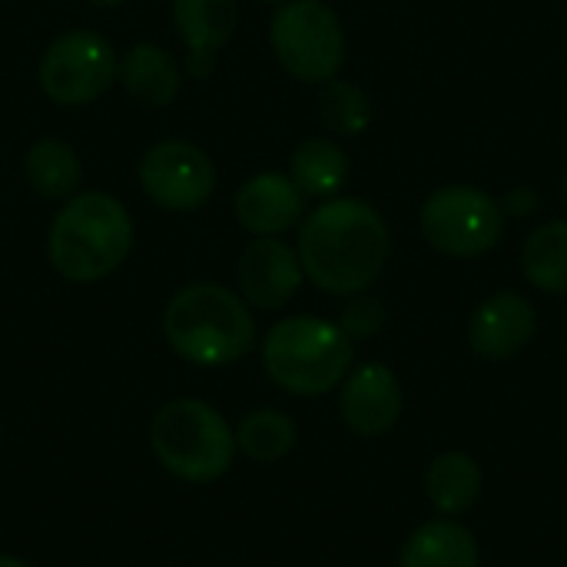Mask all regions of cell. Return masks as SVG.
<instances>
[{
  "label": "cell",
  "instance_id": "6da1fadb",
  "mask_svg": "<svg viewBox=\"0 0 567 567\" xmlns=\"http://www.w3.org/2000/svg\"><path fill=\"white\" fill-rule=\"evenodd\" d=\"M299 262L322 292L359 296L375 286L389 262V226L365 199H329L302 223Z\"/></svg>",
  "mask_w": 567,
  "mask_h": 567
},
{
  "label": "cell",
  "instance_id": "7a4b0ae2",
  "mask_svg": "<svg viewBox=\"0 0 567 567\" xmlns=\"http://www.w3.org/2000/svg\"><path fill=\"white\" fill-rule=\"evenodd\" d=\"M163 336L179 359L216 369L252 352L256 319L239 292L219 282H193L166 302Z\"/></svg>",
  "mask_w": 567,
  "mask_h": 567
},
{
  "label": "cell",
  "instance_id": "3957f363",
  "mask_svg": "<svg viewBox=\"0 0 567 567\" xmlns=\"http://www.w3.org/2000/svg\"><path fill=\"white\" fill-rule=\"evenodd\" d=\"M133 252V219L110 193H80L56 213L47 256L70 282H96L116 272Z\"/></svg>",
  "mask_w": 567,
  "mask_h": 567
},
{
  "label": "cell",
  "instance_id": "277c9868",
  "mask_svg": "<svg viewBox=\"0 0 567 567\" xmlns=\"http://www.w3.org/2000/svg\"><path fill=\"white\" fill-rule=\"evenodd\" d=\"M355 346L329 319L292 316L269 329L262 342L266 375L289 395L316 399L342 385L352 372Z\"/></svg>",
  "mask_w": 567,
  "mask_h": 567
},
{
  "label": "cell",
  "instance_id": "5b68a950",
  "mask_svg": "<svg viewBox=\"0 0 567 567\" xmlns=\"http://www.w3.org/2000/svg\"><path fill=\"white\" fill-rule=\"evenodd\" d=\"M150 449L169 475L206 485L233 468L236 432L213 405L173 399L150 422Z\"/></svg>",
  "mask_w": 567,
  "mask_h": 567
},
{
  "label": "cell",
  "instance_id": "8992f818",
  "mask_svg": "<svg viewBox=\"0 0 567 567\" xmlns=\"http://www.w3.org/2000/svg\"><path fill=\"white\" fill-rule=\"evenodd\" d=\"M269 40L282 70L302 83H326L346 63V33L339 13L322 0L279 3Z\"/></svg>",
  "mask_w": 567,
  "mask_h": 567
},
{
  "label": "cell",
  "instance_id": "52a82bcc",
  "mask_svg": "<svg viewBox=\"0 0 567 567\" xmlns=\"http://www.w3.org/2000/svg\"><path fill=\"white\" fill-rule=\"evenodd\" d=\"M505 229L502 203L478 186H442L422 206V233L432 249L472 259L498 246Z\"/></svg>",
  "mask_w": 567,
  "mask_h": 567
},
{
  "label": "cell",
  "instance_id": "ba28073f",
  "mask_svg": "<svg viewBox=\"0 0 567 567\" xmlns=\"http://www.w3.org/2000/svg\"><path fill=\"white\" fill-rule=\"evenodd\" d=\"M37 76L53 103L86 106L116 83L120 60L106 37L93 30H70L43 50Z\"/></svg>",
  "mask_w": 567,
  "mask_h": 567
},
{
  "label": "cell",
  "instance_id": "9c48e42d",
  "mask_svg": "<svg viewBox=\"0 0 567 567\" xmlns=\"http://www.w3.org/2000/svg\"><path fill=\"white\" fill-rule=\"evenodd\" d=\"M143 193L173 213L199 209L216 189V169L206 150L189 140H159L140 159Z\"/></svg>",
  "mask_w": 567,
  "mask_h": 567
},
{
  "label": "cell",
  "instance_id": "30bf717a",
  "mask_svg": "<svg viewBox=\"0 0 567 567\" xmlns=\"http://www.w3.org/2000/svg\"><path fill=\"white\" fill-rule=\"evenodd\" d=\"M302 279L306 272L299 252H292V246L272 236L252 239L236 262V282L243 299L262 312L282 309L299 292Z\"/></svg>",
  "mask_w": 567,
  "mask_h": 567
},
{
  "label": "cell",
  "instance_id": "8fae6325",
  "mask_svg": "<svg viewBox=\"0 0 567 567\" xmlns=\"http://www.w3.org/2000/svg\"><path fill=\"white\" fill-rule=\"evenodd\" d=\"M339 415L362 439L392 432L402 419V385L395 372L382 362H365L352 369L342 379Z\"/></svg>",
  "mask_w": 567,
  "mask_h": 567
},
{
  "label": "cell",
  "instance_id": "7c38bea8",
  "mask_svg": "<svg viewBox=\"0 0 567 567\" xmlns=\"http://www.w3.org/2000/svg\"><path fill=\"white\" fill-rule=\"evenodd\" d=\"M538 332V309L518 292H498L485 299L468 322V346L485 362L515 359Z\"/></svg>",
  "mask_w": 567,
  "mask_h": 567
},
{
  "label": "cell",
  "instance_id": "4fadbf2b",
  "mask_svg": "<svg viewBox=\"0 0 567 567\" xmlns=\"http://www.w3.org/2000/svg\"><path fill=\"white\" fill-rule=\"evenodd\" d=\"M173 23L189 50V76L206 80L216 66V53L236 33L239 0H173Z\"/></svg>",
  "mask_w": 567,
  "mask_h": 567
},
{
  "label": "cell",
  "instance_id": "5bb4252c",
  "mask_svg": "<svg viewBox=\"0 0 567 567\" xmlns=\"http://www.w3.org/2000/svg\"><path fill=\"white\" fill-rule=\"evenodd\" d=\"M306 193L282 173H259L246 179L233 199L236 219L252 236H279L302 219Z\"/></svg>",
  "mask_w": 567,
  "mask_h": 567
},
{
  "label": "cell",
  "instance_id": "9a60e30c",
  "mask_svg": "<svg viewBox=\"0 0 567 567\" xmlns=\"http://www.w3.org/2000/svg\"><path fill=\"white\" fill-rule=\"evenodd\" d=\"M126 93L143 103V106H169L179 96L183 86V70L176 63V56L156 43H136L126 50V56L120 60V76Z\"/></svg>",
  "mask_w": 567,
  "mask_h": 567
},
{
  "label": "cell",
  "instance_id": "2e32d148",
  "mask_svg": "<svg viewBox=\"0 0 567 567\" xmlns=\"http://www.w3.org/2000/svg\"><path fill=\"white\" fill-rule=\"evenodd\" d=\"M478 558L475 535L452 518H439L409 535L399 567H478Z\"/></svg>",
  "mask_w": 567,
  "mask_h": 567
},
{
  "label": "cell",
  "instance_id": "e0dca14e",
  "mask_svg": "<svg viewBox=\"0 0 567 567\" xmlns=\"http://www.w3.org/2000/svg\"><path fill=\"white\" fill-rule=\"evenodd\" d=\"M23 173H27V183L40 196H47V199H66V196L76 193L80 176H83V166H80V156H76V150L70 143H63L56 136H43V140H37L27 150Z\"/></svg>",
  "mask_w": 567,
  "mask_h": 567
},
{
  "label": "cell",
  "instance_id": "ac0fdd59",
  "mask_svg": "<svg viewBox=\"0 0 567 567\" xmlns=\"http://www.w3.org/2000/svg\"><path fill=\"white\" fill-rule=\"evenodd\" d=\"M482 482H485L482 478V468H478V462L472 455H465V452H445V455H439L432 462L425 485H429L432 505L442 515L455 518V515H465L478 502Z\"/></svg>",
  "mask_w": 567,
  "mask_h": 567
},
{
  "label": "cell",
  "instance_id": "d6986e66",
  "mask_svg": "<svg viewBox=\"0 0 567 567\" xmlns=\"http://www.w3.org/2000/svg\"><path fill=\"white\" fill-rule=\"evenodd\" d=\"M522 269L535 289L567 296V219L545 223L528 236L522 249Z\"/></svg>",
  "mask_w": 567,
  "mask_h": 567
},
{
  "label": "cell",
  "instance_id": "ffe728a7",
  "mask_svg": "<svg viewBox=\"0 0 567 567\" xmlns=\"http://www.w3.org/2000/svg\"><path fill=\"white\" fill-rule=\"evenodd\" d=\"M292 183L309 196H332L349 179V156L339 143L312 136L292 153Z\"/></svg>",
  "mask_w": 567,
  "mask_h": 567
},
{
  "label": "cell",
  "instance_id": "44dd1931",
  "mask_svg": "<svg viewBox=\"0 0 567 567\" xmlns=\"http://www.w3.org/2000/svg\"><path fill=\"white\" fill-rule=\"evenodd\" d=\"M236 449L259 465H276L296 449V422L286 412L256 409L239 422Z\"/></svg>",
  "mask_w": 567,
  "mask_h": 567
},
{
  "label": "cell",
  "instance_id": "7402d4cb",
  "mask_svg": "<svg viewBox=\"0 0 567 567\" xmlns=\"http://www.w3.org/2000/svg\"><path fill=\"white\" fill-rule=\"evenodd\" d=\"M316 106H319V120L326 123V130H332L339 136H359L372 123L369 96L349 80H336V76L326 80Z\"/></svg>",
  "mask_w": 567,
  "mask_h": 567
},
{
  "label": "cell",
  "instance_id": "603a6c76",
  "mask_svg": "<svg viewBox=\"0 0 567 567\" xmlns=\"http://www.w3.org/2000/svg\"><path fill=\"white\" fill-rule=\"evenodd\" d=\"M382 326H385V309H382L379 299H372V296H365V292L352 296V302H349V306L342 309V316H339V329H342L349 339H369V336H375Z\"/></svg>",
  "mask_w": 567,
  "mask_h": 567
},
{
  "label": "cell",
  "instance_id": "cb8c5ba5",
  "mask_svg": "<svg viewBox=\"0 0 567 567\" xmlns=\"http://www.w3.org/2000/svg\"><path fill=\"white\" fill-rule=\"evenodd\" d=\"M502 203V213H512V216H532L535 209H538V193L535 189H528V186H518V189H512L505 199H498Z\"/></svg>",
  "mask_w": 567,
  "mask_h": 567
},
{
  "label": "cell",
  "instance_id": "d4e9b609",
  "mask_svg": "<svg viewBox=\"0 0 567 567\" xmlns=\"http://www.w3.org/2000/svg\"><path fill=\"white\" fill-rule=\"evenodd\" d=\"M0 567H27L20 558H13V555H0Z\"/></svg>",
  "mask_w": 567,
  "mask_h": 567
},
{
  "label": "cell",
  "instance_id": "484cf974",
  "mask_svg": "<svg viewBox=\"0 0 567 567\" xmlns=\"http://www.w3.org/2000/svg\"><path fill=\"white\" fill-rule=\"evenodd\" d=\"M90 3H96V7H120L123 0H90Z\"/></svg>",
  "mask_w": 567,
  "mask_h": 567
},
{
  "label": "cell",
  "instance_id": "4316f807",
  "mask_svg": "<svg viewBox=\"0 0 567 567\" xmlns=\"http://www.w3.org/2000/svg\"><path fill=\"white\" fill-rule=\"evenodd\" d=\"M561 196H565V206H567V169H565V179H561Z\"/></svg>",
  "mask_w": 567,
  "mask_h": 567
},
{
  "label": "cell",
  "instance_id": "83f0119b",
  "mask_svg": "<svg viewBox=\"0 0 567 567\" xmlns=\"http://www.w3.org/2000/svg\"><path fill=\"white\" fill-rule=\"evenodd\" d=\"M266 3H286V0H266Z\"/></svg>",
  "mask_w": 567,
  "mask_h": 567
}]
</instances>
